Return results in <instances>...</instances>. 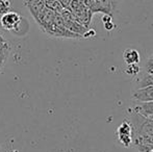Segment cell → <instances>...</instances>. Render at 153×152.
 I'll list each match as a JSON object with an SVG mask.
<instances>
[{"instance_id":"1","label":"cell","mask_w":153,"mask_h":152,"mask_svg":"<svg viewBox=\"0 0 153 152\" xmlns=\"http://www.w3.org/2000/svg\"><path fill=\"white\" fill-rule=\"evenodd\" d=\"M130 115V123L132 125L133 138L137 136H145L151 138L153 136V120L140 115L133 110H128Z\"/></svg>"},{"instance_id":"2","label":"cell","mask_w":153,"mask_h":152,"mask_svg":"<svg viewBox=\"0 0 153 152\" xmlns=\"http://www.w3.org/2000/svg\"><path fill=\"white\" fill-rule=\"evenodd\" d=\"M69 10L72 12L75 19H76L79 23H81V24L85 25V27L90 28V25H91V23H92V18L94 14L89 10V7H88L82 1L72 0Z\"/></svg>"},{"instance_id":"3","label":"cell","mask_w":153,"mask_h":152,"mask_svg":"<svg viewBox=\"0 0 153 152\" xmlns=\"http://www.w3.org/2000/svg\"><path fill=\"white\" fill-rule=\"evenodd\" d=\"M117 136L120 144L125 148H128L133 143V130L132 125L129 121L124 120L117 128Z\"/></svg>"},{"instance_id":"4","label":"cell","mask_w":153,"mask_h":152,"mask_svg":"<svg viewBox=\"0 0 153 152\" xmlns=\"http://www.w3.org/2000/svg\"><path fill=\"white\" fill-rule=\"evenodd\" d=\"M22 17L16 12H7L3 14L0 19V24L1 27L5 30L12 31V33H17L18 27L20 26L22 22Z\"/></svg>"},{"instance_id":"5","label":"cell","mask_w":153,"mask_h":152,"mask_svg":"<svg viewBox=\"0 0 153 152\" xmlns=\"http://www.w3.org/2000/svg\"><path fill=\"white\" fill-rule=\"evenodd\" d=\"M44 33H47L49 37L53 38H65V39H81L82 37L76 35V33L70 31L68 28L61 24H56L53 22L51 25H49L47 28L44 29Z\"/></svg>"},{"instance_id":"6","label":"cell","mask_w":153,"mask_h":152,"mask_svg":"<svg viewBox=\"0 0 153 152\" xmlns=\"http://www.w3.org/2000/svg\"><path fill=\"white\" fill-rule=\"evenodd\" d=\"M132 99L137 102L153 101V85L139 87L132 94Z\"/></svg>"},{"instance_id":"7","label":"cell","mask_w":153,"mask_h":152,"mask_svg":"<svg viewBox=\"0 0 153 152\" xmlns=\"http://www.w3.org/2000/svg\"><path fill=\"white\" fill-rule=\"evenodd\" d=\"M57 13L53 12V10H49V8H45L42 12V14L38 17V19L36 20V22L38 23V25L40 26V28L44 31L45 28L51 25L53 22H54V17Z\"/></svg>"},{"instance_id":"8","label":"cell","mask_w":153,"mask_h":152,"mask_svg":"<svg viewBox=\"0 0 153 152\" xmlns=\"http://www.w3.org/2000/svg\"><path fill=\"white\" fill-rule=\"evenodd\" d=\"M24 5L28 8L34 20H36L43 10L46 8L44 0H24Z\"/></svg>"},{"instance_id":"9","label":"cell","mask_w":153,"mask_h":152,"mask_svg":"<svg viewBox=\"0 0 153 152\" xmlns=\"http://www.w3.org/2000/svg\"><path fill=\"white\" fill-rule=\"evenodd\" d=\"M134 112L144 116L149 119H153V101L149 102H140L137 105L132 108Z\"/></svg>"},{"instance_id":"10","label":"cell","mask_w":153,"mask_h":152,"mask_svg":"<svg viewBox=\"0 0 153 152\" xmlns=\"http://www.w3.org/2000/svg\"><path fill=\"white\" fill-rule=\"evenodd\" d=\"M123 59L126 63V65H131V64H139L141 57H140V53L137 50L128 48L123 52Z\"/></svg>"},{"instance_id":"11","label":"cell","mask_w":153,"mask_h":152,"mask_svg":"<svg viewBox=\"0 0 153 152\" xmlns=\"http://www.w3.org/2000/svg\"><path fill=\"white\" fill-rule=\"evenodd\" d=\"M137 87H150L153 85V74L145 73L137 79Z\"/></svg>"},{"instance_id":"12","label":"cell","mask_w":153,"mask_h":152,"mask_svg":"<svg viewBox=\"0 0 153 152\" xmlns=\"http://www.w3.org/2000/svg\"><path fill=\"white\" fill-rule=\"evenodd\" d=\"M44 1H45V6L47 8L57 13V14H59L64 10V7H62V4L59 2V0H44Z\"/></svg>"},{"instance_id":"13","label":"cell","mask_w":153,"mask_h":152,"mask_svg":"<svg viewBox=\"0 0 153 152\" xmlns=\"http://www.w3.org/2000/svg\"><path fill=\"white\" fill-rule=\"evenodd\" d=\"M126 74H128L129 76L135 77L137 74L140 73V67L139 64H131V65H127L126 69H125Z\"/></svg>"},{"instance_id":"14","label":"cell","mask_w":153,"mask_h":152,"mask_svg":"<svg viewBox=\"0 0 153 152\" xmlns=\"http://www.w3.org/2000/svg\"><path fill=\"white\" fill-rule=\"evenodd\" d=\"M10 0H0V15H3L5 13L10 12Z\"/></svg>"},{"instance_id":"15","label":"cell","mask_w":153,"mask_h":152,"mask_svg":"<svg viewBox=\"0 0 153 152\" xmlns=\"http://www.w3.org/2000/svg\"><path fill=\"white\" fill-rule=\"evenodd\" d=\"M145 73L153 74V53L145 64Z\"/></svg>"},{"instance_id":"16","label":"cell","mask_w":153,"mask_h":152,"mask_svg":"<svg viewBox=\"0 0 153 152\" xmlns=\"http://www.w3.org/2000/svg\"><path fill=\"white\" fill-rule=\"evenodd\" d=\"M59 2L62 4V6L65 10H69L70 8V4L72 2V0H59Z\"/></svg>"},{"instance_id":"17","label":"cell","mask_w":153,"mask_h":152,"mask_svg":"<svg viewBox=\"0 0 153 152\" xmlns=\"http://www.w3.org/2000/svg\"><path fill=\"white\" fill-rule=\"evenodd\" d=\"M96 36V31L94 30V29H88V31L85 33V36H83V38H92V37H95Z\"/></svg>"},{"instance_id":"18","label":"cell","mask_w":153,"mask_h":152,"mask_svg":"<svg viewBox=\"0 0 153 152\" xmlns=\"http://www.w3.org/2000/svg\"><path fill=\"white\" fill-rule=\"evenodd\" d=\"M104 28L106 29V30L111 31V30H113V29L115 28V24L113 23V21H111V22L104 23Z\"/></svg>"},{"instance_id":"19","label":"cell","mask_w":153,"mask_h":152,"mask_svg":"<svg viewBox=\"0 0 153 152\" xmlns=\"http://www.w3.org/2000/svg\"><path fill=\"white\" fill-rule=\"evenodd\" d=\"M111 20H113V16H111V15H104V16L102 17L103 24H104V23H107V22H111Z\"/></svg>"},{"instance_id":"20","label":"cell","mask_w":153,"mask_h":152,"mask_svg":"<svg viewBox=\"0 0 153 152\" xmlns=\"http://www.w3.org/2000/svg\"><path fill=\"white\" fill-rule=\"evenodd\" d=\"M122 0H111V5H113V8L114 10H116L118 8V6L120 5V3H121Z\"/></svg>"},{"instance_id":"21","label":"cell","mask_w":153,"mask_h":152,"mask_svg":"<svg viewBox=\"0 0 153 152\" xmlns=\"http://www.w3.org/2000/svg\"><path fill=\"white\" fill-rule=\"evenodd\" d=\"M5 43H7V42H6V40L2 37L1 35H0V45H3V44H5Z\"/></svg>"},{"instance_id":"22","label":"cell","mask_w":153,"mask_h":152,"mask_svg":"<svg viewBox=\"0 0 153 152\" xmlns=\"http://www.w3.org/2000/svg\"><path fill=\"white\" fill-rule=\"evenodd\" d=\"M0 152H5V150H4L3 147H2L1 145H0Z\"/></svg>"},{"instance_id":"23","label":"cell","mask_w":153,"mask_h":152,"mask_svg":"<svg viewBox=\"0 0 153 152\" xmlns=\"http://www.w3.org/2000/svg\"><path fill=\"white\" fill-rule=\"evenodd\" d=\"M152 120H153V119H152Z\"/></svg>"}]
</instances>
